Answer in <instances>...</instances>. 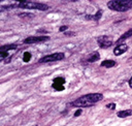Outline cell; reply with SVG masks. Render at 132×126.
Here are the masks:
<instances>
[{
	"label": "cell",
	"instance_id": "6da1fadb",
	"mask_svg": "<svg viewBox=\"0 0 132 126\" xmlns=\"http://www.w3.org/2000/svg\"><path fill=\"white\" fill-rule=\"evenodd\" d=\"M102 99H103V95L101 93H91L77 98L76 100L71 102V105L77 106V107H88Z\"/></svg>",
	"mask_w": 132,
	"mask_h": 126
},
{
	"label": "cell",
	"instance_id": "7a4b0ae2",
	"mask_svg": "<svg viewBox=\"0 0 132 126\" xmlns=\"http://www.w3.org/2000/svg\"><path fill=\"white\" fill-rule=\"evenodd\" d=\"M107 7L116 11H127L132 8V0H111L107 2Z\"/></svg>",
	"mask_w": 132,
	"mask_h": 126
},
{
	"label": "cell",
	"instance_id": "3957f363",
	"mask_svg": "<svg viewBox=\"0 0 132 126\" xmlns=\"http://www.w3.org/2000/svg\"><path fill=\"white\" fill-rule=\"evenodd\" d=\"M16 7L21 8H28V9H38V10H47L48 6L44 3H39V2H31V1H22L16 4H14Z\"/></svg>",
	"mask_w": 132,
	"mask_h": 126
},
{
	"label": "cell",
	"instance_id": "277c9868",
	"mask_svg": "<svg viewBox=\"0 0 132 126\" xmlns=\"http://www.w3.org/2000/svg\"><path fill=\"white\" fill-rule=\"evenodd\" d=\"M62 59H64V54L63 53H54V54H51V55L42 57L39 60V62L40 63H46V62L59 61V60H62Z\"/></svg>",
	"mask_w": 132,
	"mask_h": 126
},
{
	"label": "cell",
	"instance_id": "5b68a950",
	"mask_svg": "<svg viewBox=\"0 0 132 126\" xmlns=\"http://www.w3.org/2000/svg\"><path fill=\"white\" fill-rule=\"evenodd\" d=\"M97 42H98V44H99L100 48L107 49V48H109L112 44V38L109 37V36H106V35L99 36L97 38Z\"/></svg>",
	"mask_w": 132,
	"mask_h": 126
},
{
	"label": "cell",
	"instance_id": "8992f818",
	"mask_svg": "<svg viewBox=\"0 0 132 126\" xmlns=\"http://www.w3.org/2000/svg\"><path fill=\"white\" fill-rule=\"evenodd\" d=\"M48 36H30L24 39V43H39V42H44L48 40Z\"/></svg>",
	"mask_w": 132,
	"mask_h": 126
},
{
	"label": "cell",
	"instance_id": "52a82bcc",
	"mask_svg": "<svg viewBox=\"0 0 132 126\" xmlns=\"http://www.w3.org/2000/svg\"><path fill=\"white\" fill-rule=\"evenodd\" d=\"M127 50H128V45L125 44V43H121V44H119V45H117V46L114 48L113 54H114L116 56H120V55L124 54Z\"/></svg>",
	"mask_w": 132,
	"mask_h": 126
},
{
	"label": "cell",
	"instance_id": "ba28073f",
	"mask_svg": "<svg viewBox=\"0 0 132 126\" xmlns=\"http://www.w3.org/2000/svg\"><path fill=\"white\" fill-rule=\"evenodd\" d=\"M99 59H100V54H99L98 52H93V53L90 54V55L88 56V58H87L88 62H96V61H98Z\"/></svg>",
	"mask_w": 132,
	"mask_h": 126
},
{
	"label": "cell",
	"instance_id": "9c48e42d",
	"mask_svg": "<svg viewBox=\"0 0 132 126\" xmlns=\"http://www.w3.org/2000/svg\"><path fill=\"white\" fill-rule=\"evenodd\" d=\"M116 61L113 60H104L101 62V66L102 67H106V68H110V67H113L116 65Z\"/></svg>",
	"mask_w": 132,
	"mask_h": 126
},
{
	"label": "cell",
	"instance_id": "30bf717a",
	"mask_svg": "<svg viewBox=\"0 0 132 126\" xmlns=\"http://www.w3.org/2000/svg\"><path fill=\"white\" fill-rule=\"evenodd\" d=\"M118 117L120 118H126L129 116H132V109H125V111H120L118 112Z\"/></svg>",
	"mask_w": 132,
	"mask_h": 126
},
{
	"label": "cell",
	"instance_id": "8fae6325",
	"mask_svg": "<svg viewBox=\"0 0 132 126\" xmlns=\"http://www.w3.org/2000/svg\"><path fill=\"white\" fill-rule=\"evenodd\" d=\"M131 36H132V28L129 29L128 31H126L124 34H122L121 37L118 39V42H121V41H123V40H125V39H127V38H129Z\"/></svg>",
	"mask_w": 132,
	"mask_h": 126
},
{
	"label": "cell",
	"instance_id": "7c38bea8",
	"mask_svg": "<svg viewBox=\"0 0 132 126\" xmlns=\"http://www.w3.org/2000/svg\"><path fill=\"white\" fill-rule=\"evenodd\" d=\"M101 15H102V10H98V11L96 12V14H94V15H87L86 19H88V20L92 19V20H94V21H99L100 18H101Z\"/></svg>",
	"mask_w": 132,
	"mask_h": 126
},
{
	"label": "cell",
	"instance_id": "4fadbf2b",
	"mask_svg": "<svg viewBox=\"0 0 132 126\" xmlns=\"http://www.w3.org/2000/svg\"><path fill=\"white\" fill-rule=\"evenodd\" d=\"M18 48L16 44H5L1 46V52H7L9 50H15Z\"/></svg>",
	"mask_w": 132,
	"mask_h": 126
},
{
	"label": "cell",
	"instance_id": "5bb4252c",
	"mask_svg": "<svg viewBox=\"0 0 132 126\" xmlns=\"http://www.w3.org/2000/svg\"><path fill=\"white\" fill-rule=\"evenodd\" d=\"M30 59H31V54L28 53V52L24 53V56H23V60H24V62H29Z\"/></svg>",
	"mask_w": 132,
	"mask_h": 126
},
{
	"label": "cell",
	"instance_id": "9a60e30c",
	"mask_svg": "<svg viewBox=\"0 0 132 126\" xmlns=\"http://www.w3.org/2000/svg\"><path fill=\"white\" fill-rule=\"evenodd\" d=\"M53 88H54V89H56V90H58V91H62V90H64V86H63V85L56 84V83H54V84H53Z\"/></svg>",
	"mask_w": 132,
	"mask_h": 126
},
{
	"label": "cell",
	"instance_id": "2e32d148",
	"mask_svg": "<svg viewBox=\"0 0 132 126\" xmlns=\"http://www.w3.org/2000/svg\"><path fill=\"white\" fill-rule=\"evenodd\" d=\"M54 83H56V84H60V85H64L65 80H64L63 77H56V78L54 80Z\"/></svg>",
	"mask_w": 132,
	"mask_h": 126
},
{
	"label": "cell",
	"instance_id": "e0dca14e",
	"mask_svg": "<svg viewBox=\"0 0 132 126\" xmlns=\"http://www.w3.org/2000/svg\"><path fill=\"white\" fill-rule=\"evenodd\" d=\"M20 17H21V18H27V17L33 18L34 15H33V14H29V13H20Z\"/></svg>",
	"mask_w": 132,
	"mask_h": 126
},
{
	"label": "cell",
	"instance_id": "ac0fdd59",
	"mask_svg": "<svg viewBox=\"0 0 132 126\" xmlns=\"http://www.w3.org/2000/svg\"><path fill=\"white\" fill-rule=\"evenodd\" d=\"M106 107L109 108V109H114L116 108V104L114 103H108V104H106Z\"/></svg>",
	"mask_w": 132,
	"mask_h": 126
},
{
	"label": "cell",
	"instance_id": "d6986e66",
	"mask_svg": "<svg viewBox=\"0 0 132 126\" xmlns=\"http://www.w3.org/2000/svg\"><path fill=\"white\" fill-rule=\"evenodd\" d=\"M8 56V53L7 52H1V55H0V58L1 59H4L5 57H7Z\"/></svg>",
	"mask_w": 132,
	"mask_h": 126
},
{
	"label": "cell",
	"instance_id": "ffe728a7",
	"mask_svg": "<svg viewBox=\"0 0 132 126\" xmlns=\"http://www.w3.org/2000/svg\"><path fill=\"white\" fill-rule=\"evenodd\" d=\"M81 112H82L81 109H77V111H76V112L74 113V117H78V116H79V115L81 114Z\"/></svg>",
	"mask_w": 132,
	"mask_h": 126
},
{
	"label": "cell",
	"instance_id": "44dd1931",
	"mask_svg": "<svg viewBox=\"0 0 132 126\" xmlns=\"http://www.w3.org/2000/svg\"><path fill=\"white\" fill-rule=\"evenodd\" d=\"M59 30H60L61 32H64V31H66V30H67V26H61Z\"/></svg>",
	"mask_w": 132,
	"mask_h": 126
},
{
	"label": "cell",
	"instance_id": "7402d4cb",
	"mask_svg": "<svg viewBox=\"0 0 132 126\" xmlns=\"http://www.w3.org/2000/svg\"><path fill=\"white\" fill-rule=\"evenodd\" d=\"M64 34L66 36H72V35H74V32H65Z\"/></svg>",
	"mask_w": 132,
	"mask_h": 126
},
{
	"label": "cell",
	"instance_id": "603a6c76",
	"mask_svg": "<svg viewBox=\"0 0 132 126\" xmlns=\"http://www.w3.org/2000/svg\"><path fill=\"white\" fill-rule=\"evenodd\" d=\"M10 59H11V57H7V59H5L4 62H5V63H8V62L10 61Z\"/></svg>",
	"mask_w": 132,
	"mask_h": 126
},
{
	"label": "cell",
	"instance_id": "cb8c5ba5",
	"mask_svg": "<svg viewBox=\"0 0 132 126\" xmlns=\"http://www.w3.org/2000/svg\"><path fill=\"white\" fill-rule=\"evenodd\" d=\"M129 86H130V88L132 89V76H131V78L129 80Z\"/></svg>",
	"mask_w": 132,
	"mask_h": 126
},
{
	"label": "cell",
	"instance_id": "d4e9b609",
	"mask_svg": "<svg viewBox=\"0 0 132 126\" xmlns=\"http://www.w3.org/2000/svg\"><path fill=\"white\" fill-rule=\"evenodd\" d=\"M34 126H37V125H34Z\"/></svg>",
	"mask_w": 132,
	"mask_h": 126
}]
</instances>
